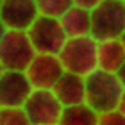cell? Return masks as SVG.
<instances>
[{
    "label": "cell",
    "instance_id": "cell-1",
    "mask_svg": "<svg viewBox=\"0 0 125 125\" xmlns=\"http://www.w3.org/2000/svg\"><path fill=\"white\" fill-rule=\"evenodd\" d=\"M84 82H86V104L98 115L118 107L125 88L115 72L95 68L91 73L84 77Z\"/></svg>",
    "mask_w": 125,
    "mask_h": 125
},
{
    "label": "cell",
    "instance_id": "cell-2",
    "mask_svg": "<svg viewBox=\"0 0 125 125\" xmlns=\"http://www.w3.org/2000/svg\"><path fill=\"white\" fill-rule=\"evenodd\" d=\"M96 47L98 41L91 34L66 38L57 54L64 72H72L82 77L91 73L96 68Z\"/></svg>",
    "mask_w": 125,
    "mask_h": 125
},
{
    "label": "cell",
    "instance_id": "cell-3",
    "mask_svg": "<svg viewBox=\"0 0 125 125\" xmlns=\"http://www.w3.org/2000/svg\"><path fill=\"white\" fill-rule=\"evenodd\" d=\"M125 31V0H102L91 11V36L96 41L120 38Z\"/></svg>",
    "mask_w": 125,
    "mask_h": 125
},
{
    "label": "cell",
    "instance_id": "cell-4",
    "mask_svg": "<svg viewBox=\"0 0 125 125\" xmlns=\"http://www.w3.org/2000/svg\"><path fill=\"white\" fill-rule=\"evenodd\" d=\"M34 55L36 50L25 31H5L4 38L0 39V62L4 70L25 72Z\"/></svg>",
    "mask_w": 125,
    "mask_h": 125
},
{
    "label": "cell",
    "instance_id": "cell-5",
    "mask_svg": "<svg viewBox=\"0 0 125 125\" xmlns=\"http://www.w3.org/2000/svg\"><path fill=\"white\" fill-rule=\"evenodd\" d=\"M36 54H54L57 55L66 41V34L59 23V18L39 14L32 25L25 31Z\"/></svg>",
    "mask_w": 125,
    "mask_h": 125
},
{
    "label": "cell",
    "instance_id": "cell-6",
    "mask_svg": "<svg viewBox=\"0 0 125 125\" xmlns=\"http://www.w3.org/2000/svg\"><path fill=\"white\" fill-rule=\"evenodd\" d=\"M21 109L29 118L31 125H57L62 113V104L52 89L32 88Z\"/></svg>",
    "mask_w": 125,
    "mask_h": 125
},
{
    "label": "cell",
    "instance_id": "cell-7",
    "mask_svg": "<svg viewBox=\"0 0 125 125\" xmlns=\"http://www.w3.org/2000/svg\"><path fill=\"white\" fill-rule=\"evenodd\" d=\"M27 77L32 84V88L52 89L57 79L64 73L61 61L54 54H36L31 64L27 66Z\"/></svg>",
    "mask_w": 125,
    "mask_h": 125
},
{
    "label": "cell",
    "instance_id": "cell-8",
    "mask_svg": "<svg viewBox=\"0 0 125 125\" xmlns=\"http://www.w3.org/2000/svg\"><path fill=\"white\" fill-rule=\"evenodd\" d=\"M32 91L25 72L4 70L0 75V107H21Z\"/></svg>",
    "mask_w": 125,
    "mask_h": 125
},
{
    "label": "cell",
    "instance_id": "cell-9",
    "mask_svg": "<svg viewBox=\"0 0 125 125\" xmlns=\"http://www.w3.org/2000/svg\"><path fill=\"white\" fill-rule=\"evenodd\" d=\"M39 16L36 0H2L0 20L7 29L27 31Z\"/></svg>",
    "mask_w": 125,
    "mask_h": 125
},
{
    "label": "cell",
    "instance_id": "cell-10",
    "mask_svg": "<svg viewBox=\"0 0 125 125\" xmlns=\"http://www.w3.org/2000/svg\"><path fill=\"white\" fill-rule=\"evenodd\" d=\"M54 95L62 104V107L68 105H79L86 102V82L82 75L72 72H64L57 79V82L52 88Z\"/></svg>",
    "mask_w": 125,
    "mask_h": 125
},
{
    "label": "cell",
    "instance_id": "cell-11",
    "mask_svg": "<svg viewBox=\"0 0 125 125\" xmlns=\"http://www.w3.org/2000/svg\"><path fill=\"white\" fill-rule=\"evenodd\" d=\"M59 23L66 38L91 34V11L79 7V5H70L59 16Z\"/></svg>",
    "mask_w": 125,
    "mask_h": 125
},
{
    "label": "cell",
    "instance_id": "cell-12",
    "mask_svg": "<svg viewBox=\"0 0 125 125\" xmlns=\"http://www.w3.org/2000/svg\"><path fill=\"white\" fill-rule=\"evenodd\" d=\"M125 61V48L120 38L102 39L96 47V68L105 72H116Z\"/></svg>",
    "mask_w": 125,
    "mask_h": 125
},
{
    "label": "cell",
    "instance_id": "cell-13",
    "mask_svg": "<svg viewBox=\"0 0 125 125\" xmlns=\"http://www.w3.org/2000/svg\"><path fill=\"white\" fill-rule=\"evenodd\" d=\"M57 125H98V113L86 102L79 105H68L62 107Z\"/></svg>",
    "mask_w": 125,
    "mask_h": 125
},
{
    "label": "cell",
    "instance_id": "cell-14",
    "mask_svg": "<svg viewBox=\"0 0 125 125\" xmlns=\"http://www.w3.org/2000/svg\"><path fill=\"white\" fill-rule=\"evenodd\" d=\"M39 14L52 16V18H59L64 11L73 5L72 0H36Z\"/></svg>",
    "mask_w": 125,
    "mask_h": 125
},
{
    "label": "cell",
    "instance_id": "cell-15",
    "mask_svg": "<svg viewBox=\"0 0 125 125\" xmlns=\"http://www.w3.org/2000/svg\"><path fill=\"white\" fill-rule=\"evenodd\" d=\"M0 125H31L21 107H0Z\"/></svg>",
    "mask_w": 125,
    "mask_h": 125
},
{
    "label": "cell",
    "instance_id": "cell-16",
    "mask_svg": "<svg viewBox=\"0 0 125 125\" xmlns=\"http://www.w3.org/2000/svg\"><path fill=\"white\" fill-rule=\"evenodd\" d=\"M98 125H125V115H122L118 109L102 113L98 115Z\"/></svg>",
    "mask_w": 125,
    "mask_h": 125
},
{
    "label": "cell",
    "instance_id": "cell-17",
    "mask_svg": "<svg viewBox=\"0 0 125 125\" xmlns=\"http://www.w3.org/2000/svg\"><path fill=\"white\" fill-rule=\"evenodd\" d=\"M72 2H73V5H79V7H84L88 11H93L102 0H72Z\"/></svg>",
    "mask_w": 125,
    "mask_h": 125
},
{
    "label": "cell",
    "instance_id": "cell-18",
    "mask_svg": "<svg viewBox=\"0 0 125 125\" xmlns=\"http://www.w3.org/2000/svg\"><path fill=\"white\" fill-rule=\"evenodd\" d=\"M115 73H116V75H118V79H120V82L123 84V88H125V61L122 62V66H120V68H118V70H116Z\"/></svg>",
    "mask_w": 125,
    "mask_h": 125
},
{
    "label": "cell",
    "instance_id": "cell-19",
    "mask_svg": "<svg viewBox=\"0 0 125 125\" xmlns=\"http://www.w3.org/2000/svg\"><path fill=\"white\" fill-rule=\"evenodd\" d=\"M118 111L122 113V115H125V89H123V93L120 96V102H118V107H116Z\"/></svg>",
    "mask_w": 125,
    "mask_h": 125
},
{
    "label": "cell",
    "instance_id": "cell-20",
    "mask_svg": "<svg viewBox=\"0 0 125 125\" xmlns=\"http://www.w3.org/2000/svg\"><path fill=\"white\" fill-rule=\"evenodd\" d=\"M5 31H7V27L4 25V21H2V20H0V39L4 38V34H5Z\"/></svg>",
    "mask_w": 125,
    "mask_h": 125
},
{
    "label": "cell",
    "instance_id": "cell-21",
    "mask_svg": "<svg viewBox=\"0 0 125 125\" xmlns=\"http://www.w3.org/2000/svg\"><path fill=\"white\" fill-rule=\"evenodd\" d=\"M120 41H122V45H123V48H125V31L122 32V36H120Z\"/></svg>",
    "mask_w": 125,
    "mask_h": 125
},
{
    "label": "cell",
    "instance_id": "cell-22",
    "mask_svg": "<svg viewBox=\"0 0 125 125\" xmlns=\"http://www.w3.org/2000/svg\"><path fill=\"white\" fill-rule=\"evenodd\" d=\"M4 73V66H2V62H0V75Z\"/></svg>",
    "mask_w": 125,
    "mask_h": 125
},
{
    "label": "cell",
    "instance_id": "cell-23",
    "mask_svg": "<svg viewBox=\"0 0 125 125\" xmlns=\"http://www.w3.org/2000/svg\"><path fill=\"white\" fill-rule=\"evenodd\" d=\"M0 7H2V0H0Z\"/></svg>",
    "mask_w": 125,
    "mask_h": 125
}]
</instances>
